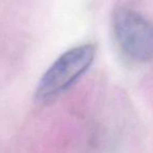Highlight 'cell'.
<instances>
[{"label":"cell","mask_w":153,"mask_h":153,"mask_svg":"<svg viewBox=\"0 0 153 153\" xmlns=\"http://www.w3.org/2000/svg\"><path fill=\"white\" fill-rule=\"evenodd\" d=\"M96 57V47L82 44L62 53L41 76L37 86L39 101L51 100L74 84L90 67Z\"/></svg>","instance_id":"6da1fadb"},{"label":"cell","mask_w":153,"mask_h":153,"mask_svg":"<svg viewBox=\"0 0 153 153\" xmlns=\"http://www.w3.org/2000/svg\"><path fill=\"white\" fill-rule=\"evenodd\" d=\"M112 28L121 51L138 62L153 57V22L130 7H121L112 17Z\"/></svg>","instance_id":"7a4b0ae2"}]
</instances>
